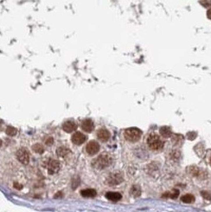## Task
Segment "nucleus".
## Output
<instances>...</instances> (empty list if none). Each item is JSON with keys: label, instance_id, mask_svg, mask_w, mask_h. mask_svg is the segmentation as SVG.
Wrapping results in <instances>:
<instances>
[{"label": "nucleus", "instance_id": "obj_1", "mask_svg": "<svg viewBox=\"0 0 211 212\" xmlns=\"http://www.w3.org/2000/svg\"><path fill=\"white\" fill-rule=\"evenodd\" d=\"M113 159L110 154L103 153L100 154L96 159L93 160V166L98 169H104L111 165Z\"/></svg>", "mask_w": 211, "mask_h": 212}, {"label": "nucleus", "instance_id": "obj_2", "mask_svg": "<svg viewBox=\"0 0 211 212\" xmlns=\"http://www.w3.org/2000/svg\"><path fill=\"white\" fill-rule=\"evenodd\" d=\"M148 147L153 150H159L164 147V142L156 134H151L147 139Z\"/></svg>", "mask_w": 211, "mask_h": 212}, {"label": "nucleus", "instance_id": "obj_3", "mask_svg": "<svg viewBox=\"0 0 211 212\" xmlns=\"http://www.w3.org/2000/svg\"><path fill=\"white\" fill-rule=\"evenodd\" d=\"M125 139L130 142H136L141 136V131L137 128H129L124 133Z\"/></svg>", "mask_w": 211, "mask_h": 212}, {"label": "nucleus", "instance_id": "obj_4", "mask_svg": "<svg viewBox=\"0 0 211 212\" xmlns=\"http://www.w3.org/2000/svg\"><path fill=\"white\" fill-rule=\"evenodd\" d=\"M123 177L119 172H113L107 179V183L108 185H117L122 182Z\"/></svg>", "mask_w": 211, "mask_h": 212}, {"label": "nucleus", "instance_id": "obj_5", "mask_svg": "<svg viewBox=\"0 0 211 212\" xmlns=\"http://www.w3.org/2000/svg\"><path fill=\"white\" fill-rule=\"evenodd\" d=\"M16 157L18 161H20L23 165H28L29 162V154L28 151L25 149H20L16 153Z\"/></svg>", "mask_w": 211, "mask_h": 212}, {"label": "nucleus", "instance_id": "obj_6", "mask_svg": "<svg viewBox=\"0 0 211 212\" xmlns=\"http://www.w3.org/2000/svg\"><path fill=\"white\" fill-rule=\"evenodd\" d=\"M99 144L95 141H91L86 146V150L89 155H95L99 151Z\"/></svg>", "mask_w": 211, "mask_h": 212}, {"label": "nucleus", "instance_id": "obj_7", "mask_svg": "<svg viewBox=\"0 0 211 212\" xmlns=\"http://www.w3.org/2000/svg\"><path fill=\"white\" fill-rule=\"evenodd\" d=\"M60 169V163L58 162V160H56L54 159H51L49 160L48 162V171L50 175L55 174L56 172H57Z\"/></svg>", "mask_w": 211, "mask_h": 212}, {"label": "nucleus", "instance_id": "obj_8", "mask_svg": "<svg viewBox=\"0 0 211 212\" xmlns=\"http://www.w3.org/2000/svg\"><path fill=\"white\" fill-rule=\"evenodd\" d=\"M86 140H87V137L84 134H82L81 132H76L72 136V142L75 145H82L83 143L85 142Z\"/></svg>", "mask_w": 211, "mask_h": 212}, {"label": "nucleus", "instance_id": "obj_9", "mask_svg": "<svg viewBox=\"0 0 211 212\" xmlns=\"http://www.w3.org/2000/svg\"><path fill=\"white\" fill-rule=\"evenodd\" d=\"M81 128L83 130H84L87 133H91L95 128L94 122L91 119H84V121L81 122Z\"/></svg>", "mask_w": 211, "mask_h": 212}, {"label": "nucleus", "instance_id": "obj_10", "mask_svg": "<svg viewBox=\"0 0 211 212\" xmlns=\"http://www.w3.org/2000/svg\"><path fill=\"white\" fill-rule=\"evenodd\" d=\"M97 137H98V140L105 142H107L110 138V132L106 129H100L97 132Z\"/></svg>", "mask_w": 211, "mask_h": 212}, {"label": "nucleus", "instance_id": "obj_11", "mask_svg": "<svg viewBox=\"0 0 211 212\" xmlns=\"http://www.w3.org/2000/svg\"><path fill=\"white\" fill-rule=\"evenodd\" d=\"M77 125L72 121H67L63 124V130L67 133H72L76 130Z\"/></svg>", "mask_w": 211, "mask_h": 212}, {"label": "nucleus", "instance_id": "obj_12", "mask_svg": "<svg viewBox=\"0 0 211 212\" xmlns=\"http://www.w3.org/2000/svg\"><path fill=\"white\" fill-rule=\"evenodd\" d=\"M105 196H106V198H107V199H109V200L110 201H113V202L119 201L122 197V195H121L119 192H107Z\"/></svg>", "mask_w": 211, "mask_h": 212}, {"label": "nucleus", "instance_id": "obj_13", "mask_svg": "<svg viewBox=\"0 0 211 212\" xmlns=\"http://www.w3.org/2000/svg\"><path fill=\"white\" fill-rule=\"evenodd\" d=\"M81 195L84 196V197H95L96 195V191L95 189H91V188H88V189H84V190H82L81 192Z\"/></svg>", "mask_w": 211, "mask_h": 212}, {"label": "nucleus", "instance_id": "obj_14", "mask_svg": "<svg viewBox=\"0 0 211 212\" xmlns=\"http://www.w3.org/2000/svg\"><path fill=\"white\" fill-rule=\"evenodd\" d=\"M159 133L164 137H166V138L170 137L171 136V130L170 128L167 127V126H164V127L160 128Z\"/></svg>", "mask_w": 211, "mask_h": 212}, {"label": "nucleus", "instance_id": "obj_15", "mask_svg": "<svg viewBox=\"0 0 211 212\" xmlns=\"http://www.w3.org/2000/svg\"><path fill=\"white\" fill-rule=\"evenodd\" d=\"M56 153L59 157H65L66 155L70 153V150L66 147H60L57 149Z\"/></svg>", "mask_w": 211, "mask_h": 212}, {"label": "nucleus", "instance_id": "obj_16", "mask_svg": "<svg viewBox=\"0 0 211 212\" xmlns=\"http://www.w3.org/2000/svg\"><path fill=\"white\" fill-rule=\"evenodd\" d=\"M181 200H182L183 203H186V204H191V203H193L194 201V195H191V194H187V195H183V196H182Z\"/></svg>", "mask_w": 211, "mask_h": 212}, {"label": "nucleus", "instance_id": "obj_17", "mask_svg": "<svg viewBox=\"0 0 211 212\" xmlns=\"http://www.w3.org/2000/svg\"><path fill=\"white\" fill-rule=\"evenodd\" d=\"M17 129L13 126H7L6 130V134L8 135V136L13 137L17 134Z\"/></svg>", "mask_w": 211, "mask_h": 212}, {"label": "nucleus", "instance_id": "obj_18", "mask_svg": "<svg viewBox=\"0 0 211 212\" xmlns=\"http://www.w3.org/2000/svg\"><path fill=\"white\" fill-rule=\"evenodd\" d=\"M32 149L33 150L37 153L42 154L44 153V147L41 144H35V145H33Z\"/></svg>", "mask_w": 211, "mask_h": 212}, {"label": "nucleus", "instance_id": "obj_19", "mask_svg": "<svg viewBox=\"0 0 211 212\" xmlns=\"http://www.w3.org/2000/svg\"><path fill=\"white\" fill-rule=\"evenodd\" d=\"M131 193H132V195L134 196V197H137L139 195H141V189L139 188L138 186H133L131 189Z\"/></svg>", "mask_w": 211, "mask_h": 212}, {"label": "nucleus", "instance_id": "obj_20", "mask_svg": "<svg viewBox=\"0 0 211 212\" xmlns=\"http://www.w3.org/2000/svg\"><path fill=\"white\" fill-rule=\"evenodd\" d=\"M200 4L204 7H209L211 6V2H210L209 0H201Z\"/></svg>", "mask_w": 211, "mask_h": 212}, {"label": "nucleus", "instance_id": "obj_21", "mask_svg": "<svg viewBox=\"0 0 211 212\" xmlns=\"http://www.w3.org/2000/svg\"><path fill=\"white\" fill-rule=\"evenodd\" d=\"M170 195H169V196H170L171 198H176L177 196H178V195H179V191L178 190H174L173 192H172V193H169Z\"/></svg>", "mask_w": 211, "mask_h": 212}, {"label": "nucleus", "instance_id": "obj_22", "mask_svg": "<svg viewBox=\"0 0 211 212\" xmlns=\"http://www.w3.org/2000/svg\"><path fill=\"white\" fill-rule=\"evenodd\" d=\"M53 143V138L52 137H48L46 140H45V144L47 145H52Z\"/></svg>", "mask_w": 211, "mask_h": 212}, {"label": "nucleus", "instance_id": "obj_23", "mask_svg": "<svg viewBox=\"0 0 211 212\" xmlns=\"http://www.w3.org/2000/svg\"><path fill=\"white\" fill-rule=\"evenodd\" d=\"M14 186H15V188L16 189H22V186L21 185V184H19V183H15V184H14Z\"/></svg>", "mask_w": 211, "mask_h": 212}, {"label": "nucleus", "instance_id": "obj_24", "mask_svg": "<svg viewBox=\"0 0 211 212\" xmlns=\"http://www.w3.org/2000/svg\"><path fill=\"white\" fill-rule=\"evenodd\" d=\"M207 17L209 19H211V9H210L208 11H207Z\"/></svg>", "mask_w": 211, "mask_h": 212}, {"label": "nucleus", "instance_id": "obj_25", "mask_svg": "<svg viewBox=\"0 0 211 212\" xmlns=\"http://www.w3.org/2000/svg\"><path fill=\"white\" fill-rule=\"evenodd\" d=\"M2 145H3V142H2V140L0 139V147L2 146Z\"/></svg>", "mask_w": 211, "mask_h": 212}, {"label": "nucleus", "instance_id": "obj_26", "mask_svg": "<svg viewBox=\"0 0 211 212\" xmlns=\"http://www.w3.org/2000/svg\"><path fill=\"white\" fill-rule=\"evenodd\" d=\"M1 122H2V121H1V120H0V125H1Z\"/></svg>", "mask_w": 211, "mask_h": 212}, {"label": "nucleus", "instance_id": "obj_27", "mask_svg": "<svg viewBox=\"0 0 211 212\" xmlns=\"http://www.w3.org/2000/svg\"><path fill=\"white\" fill-rule=\"evenodd\" d=\"M210 164H211V159H210Z\"/></svg>", "mask_w": 211, "mask_h": 212}]
</instances>
